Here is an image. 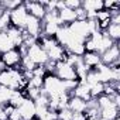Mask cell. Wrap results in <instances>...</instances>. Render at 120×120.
Masks as SVG:
<instances>
[{
	"label": "cell",
	"mask_w": 120,
	"mask_h": 120,
	"mask_svg": "<svg viewBox=\"0 0 120 120\" xmlns=\"http://www.w3.org/2000/svg\"><path fill=\"white\" fill-rule=\"evenodd\" d=\"M42 92L48 98H59L67 90L64 89V83L58 76H55L54 74H47L44 76V82H42Z\"/></svg>",
	"instance_id": "obj_1"
},
{
	"label": "cell",
	"mask_w": 120,
	"mask_h": 120,
	"mask_svg": "<svg viewBox=\"0 0 120 120\" xmlns=\"http://www.w3.org/2000/svg\"><path fill=\"white\" fill-rule=\"evenodd\" d=\"M30 61L33 62V64H35L37 67H44L49 59H48V55H47V52L44 51V48L38 44V42H35V44H33V45H30L28 48H27V55H26Z\"/></svg>",
	"instance_id": "obj_2"
},
{
	"label": "cell",
	"mask_w": 120,
	"mask_h": 120,
	"mask_svg": "<svg viewBox=\"0 0 120 120\" xmlns=\"http://www.w3.org/2000/svg\"><path fill=\"white\" fill-rule=\"evenodd\" d=\"M54 75L58 76L61 81H78L74 67H71V65L67 64L65 61H59V62L55 64Z\"/></svg>",
	"instance_id": "obj_3"
},
{
	"label": "cell",
	"mask_w": 120,
	"mask_h": 120,
	"mask_svg": "<svg viewBox=\"0 0 120 120\" xmlns=\"http://www.w3.org/2000/svg\"><path fill=\"white\" fill-rule=\"evenodd\" d=\"M27 17H28V13H27V9L23 3L21 6H19L17 9L10 11V26L16 27L19 30H24Z\"/></svg>",
	"instance_id": "obj_4"
},
{
	"label": "cell",
	"mask_w": 120,
	"mask_h": 120,
	"mask_svg": "<svg viewBox=\"0 0 120 120\" xmlns=\"http://www.w3.org/2000/svg\"><path fill=\"white\" fill-rule=\"evenodd\" d=\"M23 56L20 55L17 48H13L4 54H0V61L4 65V68H19L21 65Z\"/></svg>",
	"instance_id": "obj_5"
},
{
	"label": "cell",
	"mask_w": 120,
	"mask_h": 120,
	"mask_svg": "<svg viewBox=\"0 0 120 120\" xmlns=\"http://www.w3.org/2000/svg\"><path fill=\"white\" fill-rule=\"evenodd\" d=\"M69 31L72 35L81 38V40H86L90 37V31H89V27H88V23L86 20L85 21H81V20H75L74 23H71L68 26Z\"/></svg>",
	"instance_id": "obj_6"
},
{
	"label": "cell",
	"mask_w": 120,
	"mask_h": 120,
	"mask_svg": "<svg viewBox=\"0 0 120 120\" xmlns=\"http://www.w3.org/2000/svg\"><path fill=\"white\" fill-rule=\"evenodd\" d=\"M24 31H26L28 35H31V37H34V38L38 40V38L41 37V33H42V21L28 14L27 21H26Z\"/></svg>",
	"instance_id": "obj_7"
},
{
	"label": "cell",
	"mask_w": 120,
	"mask_h": 120,
	"mask_svg": "<svg viewBox=\"0 0 120 120\" xmlns=\"http://www.w3.org/2000/svg\"><path fill=\"white\" fill-rule=\"evenodd\" d=\"M21 116V120H34L35 119V105H34V100L26 98L23 100V103L16 107Z\"/></svg>",
	"instance_id": "obj_8"
},
{
	"label": "cell",
	"mask_w": 120,
	"mask_h": 120,
	"mask_svg": "<svg viewBox=\"0 0 120 120\" xmlns=\"http://www.w3.org/2000/svg\"><path fill=\"white\" fill-rule=\"evenodd\" d=\"M119 58H120V49H119V45L116 42V44H113L109 49H106L100 55V62L105 64V65H107V67H110L112 64H114V62L119 61Z\"/></svg>",
	"instance_id": "obj_9"
},
{
	"label": "cell",
	"mask_w": 120,
	"mask_h": 120,
	"mask_svg": "<svg viewBox=\"0 0 120 120\" xmlns=\"http://www.w3.org/2000/svg\"><path fill=\"white\" fill-rule=\"evenodd\" d=\"M24 6L27 9V13L30 16L38 19V20H42L44 16H45V13H47L45 7L40 2H24Z\"/></svg>",
	"instance_id": "obj_10"
},
{
	"label": "cell",
	"mask_w": 120,
	"mask_h": 120,
	"mask_svg": "<svg viewBox=\"0 0 120 120\" xmlns=\"http://www.w3.org/2000/svg\"><path fill=\"white\" fill-rule=\"evenodd\" d=\"M68 51L59 44H55L52 48H49L47 51V55H48V59L49 61H54V62H59V61H64L65 56H67Z\"/></svg>",
	"instance_id": "obj_11"
},
{
	"label": "cell",
	"mask_w": 120,
	"mask_h": 120,
	"mask_svg": "<svg viewBox=\"0 0 120 120\" xmlns=\"http://www.w3.org/2000/svg\"><path fill=\"white\" fill-rule=\"evenodd\" d=\"M71 96L79 98V99H82L85 102L90 100L92 98H90V88H89V85H86L85 82H79L76 85V88L71 92Z\"/></svg>",
	"instance_id": "obj_12"
},
{
	"label": "cell",
	"mask_w": 120,
	"mask_h": 120,
	"mask_svg": "<svg viewBox=\"0 0 120 120\" xmlns=\"http://www.w3.org/2000/svg\"><path fill=\"white\" fill-rule=\"evenodd\" d=\"M68 109L72 113H85L86 109H88V105H86L85 100H82L79 98H75V96H71L69 102H68Z\"/></svg>",
	"instance_id": "obj_13"
},
{
	"label": "cell",
	"mask_w": 120,
	"mask_h": 120,
	"mask_svg": "<svg viewBox=\"0 0 120 120\" xmlns=\"http://www.w3.org/2000/svg\"><path fill=\"white\" fill-rule=\"evenodd\" d=\"M58 17H59V21H61V26H69L71 23H74L76 20L75 10H71L68 7H64V9L59 10Z\"/></svg>",
	"instance_id": "obj_14"
},
{
	"label": "cell",
	"mask_w": 120,
	"mask_h": 120,
	"mask_svg": "<svg viewBox=\"0 0 120 120\" xmlns=\"http://www.w3.org/2000/svg\"><path fill=\"white\" fill-rule=\"evenodd\" d=\"M6 34L10 38V41L14 45V48H19L20 45H23V30H19V28L10 26L7 28V31H6Z\"/></svg>",
	"instance_id": "obj_15"
},
{
	"label": "cell",
	"mask_w": 120,
	"mask_h": 120,
	"mask_svg": "<svg viewBox=\"0 0 120 120\" xmlns=\"http://www.w3.org/2000/svg\"><path fill=\"white\" fill-rule=\"evenodd\" d=\"M81 7L86 13H98L103 10V0H83Z\"/></svg>",
	"instance_id": "obj_16"
},
{
	"label": "cell",
	"mask_w": 120,
	"mask_h": 120,
	"mask_svg": "<svg viewBox=\"0 0 120 120\" xmlns=\"http://www.w3.org/2000/svg\"><path fill=\"white\" fill-rule=\"evenodd\" d=\"M81 58H82V62L90 69H93L100 64V55L98 52H85Z\"/></svg>",
	"instance_id": "obj_17"
},
{
	"label": "cell",
	"mask_w": 120,
	"mask_h": 120,
	"mask_svg": "<svg viewBox=\"0 0 120 120\" xmlns=\"http://www.w3.org/2000/svg\"><path fill=\"white\" fill-rule=\"evenodd\" d=\"M99 116L103 119H107V120H114L119 117V107L116 105H110L109 107L99 110Z\"/></svg>",
	"instance_id": "obj_18"
},
{
	"label": "cell",
	"mask_w": 120,
	"mask_h": 120,
	"mask_svg": "<svg viewBox=\"0 0 120 120\" xmlns=\"http://www.w3.org/2000/svg\"><path fill=\"white\" fill-rule=\"evenodd\" d=\"M105 34H106L113 42H117V41L120 40V24H110V26L106 28Z\"/></svg>",
	"instance_id": "obj_19"
},
{
	"label": "cell",
	"mask_w": 120,
	"mask_h": 120,
	"mask_svg": "<svg viewBox=\"0 0 120 120\" xmlns=\"http://www.w3.org/2000/svg\"><path fill=\"white\" fill-rule=\"evenodd\" d=\"M13 48H14V45L11 44V41H10V38L7 37L6 31H4V33H0V54H4V52L10 51V49H13Z\"/></svg>",
	"instance_id": "obj_20"
},
{
	"label": "cell",
	"mask_w": 120,
	"mask_h": 120,
	"mask_svg": "<svg viewBox=\"0 0 120 120\" xmlns=\"http://www.w3.org/2000/svg\"><path fill=\"white\" fill-rule=\"evenodd\" d=\"M24 99H26V96H24L23 90H13V93L10 96V100H9V105H11L14 107H19L23 103Z\"/></svg>",
	"instance_id": "obj_21"
},
{
	"label": "cell",
	"mask_w": 120,
	"mask_h": 120,
	"mask_svg": "<svg viewBox=\"0 0 120 120\" xmlns=\"http://www.w3.org/2000/svg\"><path fill=\"white\" fill-rule=\"evenodd\" d=\"M9 27H10V11L3 10L0 13V33L7 31Z\"/></svg>",
	"instance_id": "obj_22"
},
{
	"label": "cell",
	"mask_w": 120,
	"mask_h": 120,
	"mask_svg": "<svg viewBox=\"0 0 120 120\" xmlns=\"http://www.w3.org/2000/svg\"><path fill=\"white\" fill-rule=\"evenodd\" d=\"M42 82H44V78H40V76H31L27 82V88L28 89H42ZM26 88V89H27Z\"/></svg>",
	"instance_id": "obj_23"
},
{
	"label": "cell",
	"mask_w": 120,
	"mask_h": 120,
	"mask_svg": "<svg viewBox=\"0 0 120 120\" xmlns=\"http://www.w3.org/2000/svg\"><path fill=\"white\" fill-rule=\"evenodd\" d=\"M103 90H105V85H103V83L98 82V83L92 85V86H90V98H92V99H98L99 96L103 95Z\"/></svg>",
	"instance_id": "obj_24"
},
{
	"label": "cell",
	"mask_w": 120,
	"mask_h": 120,
	"mask_svg": "<svg viewBox=\"0 0 120 120\" xmlns=\"http://www.w3.org/2000/svg\"><path fill=\"white\" fill-rule=\"evenodd\" d=\"M56 114H58V120H72V112L68 107L56 112Z\"/></svg>",
	"instance_id": "obj_25"
},
{
	"label": "cell",
	"mask_w": 120,
	"mask_h": 120,
	"mask_svg": "<svg viewBox=\"0 0 120 120\" xmlns=\"http://www.w3.org/2000/svg\"><path fill=\"white\" fill-rule=\"evenodd\" d=\"M64 4H65V7H68L71 10H76L82 6V2L81 0H65Z\"/></svg>",
	"instance_id": "obj_26"
},
{
	"label": "cell",
	"mask_w": 120,
	"mask_h": 120,
	"mask_svg": "<svg viewBox=\"0 0 120 120\" xmlns=\"http://www.w3.org/2000/svg\"><path fill=\"white\" fill-rule=\"evenodd\" d=\"M31 74H33V76H40V78H44V76L47 75V71H45V68L41 65V67H35V69H34Z\"/></svg>",
	"instance_id": "obj_27"
},
{
	"label": "cell",
	"mask_w": 120,
	"mask_h": 120,
	"mask_svg": "<svg viewBox=\"0 0 120 120\" xmlns=\"http://www.w3.org/2000/svg\"><path fill=\"white\" fill-rule=\"evenodd\" d=\"M72 120H88L85 113H72Z\"/></svg>",
	"instance_id": "obj_28"
},
{
	"label": "cell",
	"mask_w": 120,
	"mask_h": 120,
	"mask_svg": "<svg viewBox=\"0 0 120 120\" xmlns=\"http://www.w3.org/2000/svg\"><path fill=\"white\" fill-rule=\"evenodd\" d=\"M9 119H10V120H21V116H20L19 110H17V109H14V110H13V113L9 116Z\"/></svg>",
	"instance_id": "obj_29"
},
{
	"label": "cell",
	"mask_w": 120,
	"mask_h": 120,
	"mask_svg": "<svg viewBox=\"0 0 120 120\" xmlns=\"http://www.w3.org/2000/svg\"><path fill=\"white\" fill-rule=\"evenodd\" d=\"M9 117H7V114L4 113V109H3V106H0V120H7Z\"/></svg>",
	"instance_id": "obj_30"
},
{
	"label": "cell",
	"mask_w": 120,
	"mask_h": 120,
	"mask_svg": "<svg viewBox=\"0 0 120 120\" xmlns=\"http://www.w3.org/2000/svg\"><path fill=\"white\" fill-rule=\"evenodd\" d=\"M3 69H6V68H4V65L2 64V61H0V71H3Z\"/></svg>",
	"instance_id": "obj_31"
},
{
	"label": "cell",
	"mask_w": 120,
	"mask_h": 120,
	"mask_svg": "<svg viewBox=\"0 0 120 120\" xmlns=\"http://www.w3.org/2000/svg\"><path fill=\"white\" fill-rule=\"evenodd\" d=\"M98 120H107V119H103V117H100V116H99V117H98Z\"/></svg>",
	"instance_id": "obj_32"
},
{
	"label": "cell",
	"mask_w": 120,
	"mask_h": 120,
	"mask_svg": "<svg viewBox=\"0 0 120 120\" xmlns=\"http://www.w3.org/2000/svg\"><path fill=\"white\" fill-rule=\"evenodd\" d=\"M2 11H3V9H0V13H2Z\"/></svg>",
	"instance_id": "obj_33"
},
{
	"label": "cell",
	"mask_w": 120,
	"mask_h": 120,
	"mask_svg": "<svg viewBox=\"0 0 120 120\" xmlns=\"http://www.w3.org/2000/svg\"><path fill=\"white\" fill-rule=\"evenodd\" d=\"M114 120H120V119H119V117H117V119H114Z\"/></svg>",
	"instance_id": "obj_34"
},
{
	"label": "cell",
	"mask_w": 120,
	"mask_h": 120,
	"mask_svg": "<svg viewBox=\"0 0 120 120\" xmlns=\"http://www.w3.org/2000/svg\"><path fill=\"white\" fill-rule=\"evenodd\" d=\"M7 120H10V119H7Z\"/></svg>",
	"instance_id": "obj_35"
},
{
	"label": "cell",
	"mask_w": 120,
	"mask_h": 120,
	"mask_svg": "<svg viewBox=\"0 0 120 120\" xmlns=\"http://www.w3.org/2000/svg\"><path fill=\"white\" fill-rule=\"evenodd\" d=\"M34 120H37V119H34Z\"/></svg>",
	"instance_id": "obj_36"
}]
</instances>
